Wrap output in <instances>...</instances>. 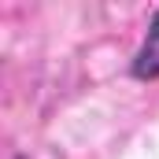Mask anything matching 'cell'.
Instances as JSON below:
<instances>
[{
  "label": "cell",
  "mask_w": 159,
  "mask_h": 159,
  "mask_svg": "<svg viewBox=\"0 0 159 159\" xmlns=\"http://www.w3.org/2000/svg\"><path fill=\"white\" fill-rule=\"evenodd\" d=\"M129 74L141 78V81L159 78V11H156V19H152V26H148V37L141 41V48H137V56L129 63Z\"/></svg>",
  "instance_id": "obj_1"
}]
</instances>
